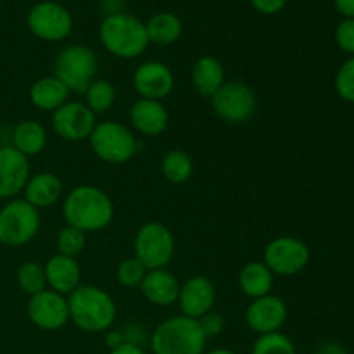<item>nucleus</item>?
I'll list each match as a JSON object with an SVG mask.
<instances>
[{
    "label": "nucleus",
    "instance_id": "obj_3",
    "mask_svg": "<svg viewBox=\"0 0 354 354\" xmlns=\"http://www.w3.org/2000/svg\"><path fill=\"white\" fill-rule=\"evenodd\" d=\"M149 344L152 354H204L207 337L199 322L176 315L162 320L152 330Z\"/></svg>",
    "mask_w": 354,
    "mask_h": 354
},
{
    "label": "nucleus",
    "instance_id": "obj_7",
    "mask_svg": "<svg viewBox=\"0 0 354 354\" xmlns=\"http://www.w3.org/2000/svg\"><path fill=\"white\" fill-rule=\"evenodd\" d=\"M175 235L159 221L144 223L135 234L133 256L147 270L168 268L175 258Z\"/></svg>",
    "mask_w": 354,
    "mask_h": 354
},
{
    "label": "nucleus",
    "instance_id": "obj_30",
    "mask_svg": "<svg viewBox=\"0 0 354 354\" xmlns=\"http://www.w3.org/2000/svg\"><path fill=\"white\" fill-rule=\"evenodd\" d=\"M55 248H57V254L78 258L86 248V234L71 225H66L55 237Z\"/></svg>",
    "mask_w": 354,
    "mask_h": 354
},
{
    "label": "nucleus",
    "instance_id": "obj_29",
    "mask_svg": "<svg viewBox=\"0 0 354 354\" xmlns=\"http://www.w3.org/2000/svg\"><path fill=\"white\" fill-rule=\"evenodd\" d=\"M16 283L19 290L26 296H35L47 289V279H45V268L38 261L21 263L16 272Z\"/></svg>",
    "mask_w": 354,
    "mask_h": 354
},
{
    "label": "nucleus",
    "instance_id": "obj_17",
    "mask_svg": "<svg viewBox=\"0 0 354 354\" xmlns=\"http://www.w3.org/2000/svg\"><path fill=\"white\" fill-rule=\"evenodd\" d=\"M176 303L182 311L180 315L199 320L201 317L213 311L214 303H216V287L207 277L194 275L180 286Z\"/></svg>",
    "mask_w": 354,
    "mask_h": 354
},
{
    "label": "nucleus",
    "instance_id": "obj_32",
    "mask_svg": "<svg viewBox=\"0 0 354 354\" xmlns=\"http://www.w3.org/2000/svg\"><path fill=\"white\" fill-rule=\"evenodd\" d=\"M147 272L149 270L135 256H130L116 266V280L124 289H135L142 286Z\"/></svg>",
    "mask_w": 354,
    "mask_h": 354
},
{
    "label": "nucleus",
    "instance_id": "obj_35",
    "mask_svg": "<svg viewBox=\"0 0 354 354\" xmlns=\"http://www.w3.org/2000/svg\"><path fill=\"white\" fill-rule=\"evenodd\" d=\"M197 322H199L201 328H203L204 335H206L207 339L218 337V335L225 330L223 315L216 313V311H209V313H206L204 317H201Z\"/></svg>",
    "mask_w": 354,
    "mask_h": 354
},
{
    "label": "nucleus",
    "instance_id": "obj_16",
    "mask_svg": "<svg viewBox=\"0 0 354 354\" xmlns=\"http://www.w3.org/2000/svg\"><path fill=\"white\" fill-rule=\"evenodd\" d=\"M30 176V159L10 144L0 145V199H16Z\"/></svg>",
    "mask_w": 354,
    "mask_h": 354
},
{
    "label": "nucleus",
    "instance_id": "obj_18",
    "mask_svg": "<svg viewBox=\"0 0 354 354\" xmlns=\"http://www.w3.org/2000/svg\"><path fill=\"white\" fill-rule=\"evenodd\" d=\"M128 118H130L131 128L144 137H158L165 133L169 124L168 109L161 100H135L131 104Z\"/></svg>",
    "mask_w": 354,
    "mask_h": 354
},
{
    "label": "nucleus",
    "instance_id": "obj_34",
    "mask_svg": "<svg viewBox=\"0 0 354 354\" xmlns=\"http://www.w3.org/2000/svg\"><path fill=\"white\" fill-rule=\"evenodd\" d=\"M335 41L342 52L354 55V17H346L337 24Z\"/></svg>",
    "mask_w": 354,
    "mask_h": 354
},
{
    "label": "nucleus",
    "instance_id": "obj_8",
    "mask_svg": "<svg viewBox=\"0 0 354 354\" xmlns=\"http://www.w3.org/2000/svg\"><path fill=\"white\" fill-rule=\"evenodd\" d=\"M97 75V55L86 45L62 48L54 62V76L64 83L69 93H85Z\"/></svg>",
    "mask_w": 354,
    "mask_h": 354
},
{
    "label": "nucleus",
    "instance_id": "obj_41",
    "mask_svg": "<svg viewBox=\"0 0 354 354\" xmlns=\"http://www.w3.org/2000/svg\"><path fill=\"white\" fill-rule=\"evenodd\" d=\"M0 2H2V0H0Z\"/></svg>",
    "mask_w": 354,
    "mask_h": 354
},
{
    "label": "nucleus",
    "instance_id": "obj_28",
    "mask_svg": "<svg viewBox=\"0 0 354 354\" xmlns=\"http://www.w3.org/2000/svg\"><path fill=\"white\" fill-rule=\"evenodd\" d=\"M85 104L93 114H104L116 102V86L104 78H95L85 90Z\"/></svg>",
    "mask_w": 354,
    "mask_h": 354
},
{
    "label": "nucleus",
    "instance_id": "obj_38",
    "mask_svg": "<svg viewBox=\"0 0 354 354\" xmlns=\"http://www.w3.org/2000/svg\"><path fill=\"white\" fill-rule=\"evenodd\" d=\"M109 354H147L144 351V348L133 342H123V344L116 346V348L111 349Z\"/></svg>",
    "mask_w": 354,
    "mask_h": 354
},
{
    "label": "nucleus",
    "instance_id": "obj_25",
    "mask_svg": "<svg viewBox=\"0 0 354 354\" xmlns=\"http://www.w3.org/2000/svg\"><path fill=\"white\" fill-rule=\"evenodd\" d=\"M10 145L28 159L38 156L47 145V130L37 120H24L14 127Z\"/></svg>",
    "mask_w": 354,
    "mask_h": 354
},
{
    "label": "nucleus",
    "instance_id": "obj_5",
    "mask_svg": "<svg viewBox=\"0 0 354 354\" xmlns=\"http://www.w3.org/2000/svg\"><path fill=\"white\" fill-rule=\"evenodd\" d=\"M40 211L24 199H10L0 206V244L3 248H23L40 232Z\"/></svg>",
    "mask_w": 354,
    "mask_h": 354
},
{
    "label": "nucleus",
    "instance_id": "obj_10",
    "mask_svg": "<svg viewBox=\"0 0 354 354\" xmlns=\"http://www.w3.org/2000/svg\"><path fill=\"white\" fill-rule=\"evenodd\" d=\"M311 258L310 248L301 239L280 235L266 244L263 263L275 277H294L303 272Z\"/></svg>",
    "mask_w": 354,
    "mask_h": 354
},
{
    "label": "nucleus",
    "instance_id": "obj_2",
    "mask_svg": "<svg viewBox=\"0 0 354 354\" xmlns=\"http://www.w3.org/2000/svg\"><path fill=\"white\" fill-rule=\"evenodd\" d=\"M69 322L86 334L111 330L118 308L113 296L102 287L80 286L68 296Z\"/></svg>",
    "mask_w": 354,
    "mask_h": 354
},
{
    "label": "nucleus",
    "instance_id": "obj_6",
    "mask_svg": "<svg viewBox=\"0 0 354 354\" xmlns=\"http://www.w3.org/2000/svg\"><path fill=\"white\" fill-rule=\"evenodd\" d=\"M88 144L93 154L107 165H124L138 149L133 131L113 120L97 123L88 137Z\"/></svg>",
    "mask_w": 354,
    "mask_h": 354
},
{
    "label": "nucleus",
    "instance_id": "obj_11",
    "mask_svg": "<svg viewBox=\"0 0 354 354\" xmlns=\"http://www.w3.org/2000/svg\"><path fill=\"white\" fill-rule=\"evenodd\" d=\"M97 124V116L80 100H68L52 113V128L66 142L88 140Z\"/></svg>",
    "mask_w": 354,
    "mask_h": 354
},
{
    "label": "nucleus",
    "instance_id": "obj_12",
    "mask_svg": "<svg viewBox=\"0 0 354 354\" xmlns=\"http://www.w3.org/2000/svg\"><path fill=\"white\" fill-rule=\"evenodd\" d=\"M26 313L31 324L40 330H61L69 322L68 297L50 289H45L30 297Z\"/></svg>",
    "mask_w": 354,
    "mask_h": 354
},
{
    "label": "nucleus",
    "instance_id": "obj_1",
    "mask_svg": "<svg viewBox=\"0 0 354 354\" xmlns=\"http://www.w3.org/2000/svg\"><path fill=\"white\" fill-rule=\"evenodd\" d=\"M66 225L90 234L100 232L114 220L113 199L95 185H78L69 190L62 203Z\"/></svg>",
    "mask_w": 354,
    "mask_h": 354
},
{
    "label": "nucleus",
    "instance_id": "obj_31",
    "mask_svg": "<svg viewBox=\"0 0 354 354\" xmlns=\"http://www.w3.org/2000/svg\"><path fill=\"white\" fill-rule=\"evenodd\" d=\"M251 354H297V349L292 339L282 332H273V334L258 335L252 344Z\"/></svg>",
    "mask_w": 354,
    "mask_h": 354
},
{
    "label": "nucleus",
    "instance_id": "obj_36",
    "mask_svg": "<svg viewBox=\"0 0 354 354\" xmlns=\"http://www.w3.org/2000/svg\"><path fill=\"white\" fill-rule=\"evenodd\" d=\"M252 6L263 14H277L286 7L287 0H251Z\"/></svg>",
    "mask_w": 354,
    "mask_h": 354
},
{
    "label": "nucleus",
    "instance_id": "obj_15",
    "mask_svg": "<svg viewBox=\"0 0 354 354\" xmlns=\"http://www.w3.org/2000/svg\"><path fill=\"white\" fill-rule=\"evenodd\" d=\"M133 88L140 99L165 100L175 88L171 68L161 61L142 62L133 73Z\"/></svg>",
    "mask_w": 354,
    "mask_h": 354
},
{
    "label": "nucleus",
    "instance_id": "obj_20",
    "mask_svg": "<svg viewBox=\"0 0 354 354\" xmlns=\"http://www.w3.org/2000/svg\"><path fill=\"white\" fill-rule=\"evenodd\" d=\"M180 286L182 283L176 279L175 273L169 272L168 268H161L149 270L138 289L151 304L159 308H169L178 301Z\"/></svg>",
    "mask_w": 354,
    "mask_h": 354
},
{
    "label": "nucleus",
    "instance_id": "obj_26",
    "mask_svg": "<svg viewBox=\"0 0 354 354\" xmlns=\"http://www.w3.org/2000/svg\"><path fill=\"white\" fill-rule=\"evenodd\" d=\"M149 41L156 45H171L182 35V21L171 12H158L145 23Z\"/></svg>",
    "mask_w": 354,
    "mask_h": 354
},
{
    "label": "nucleus",
    "instance_id": "obj_22",
    "mask_svg": "<svg viewBox=\"0 0 354 354\" xmlns=\"http://www.w3.org/2000/svg\"><path fill=\"white\" fill-rule=\"evenodd\" d=\"M190 78H192V85L196 92L199 95L206 97V99H211L227 82L223 64L214 55H203V57L197 59Z\"/></svg>",
    "mask_w": 354,
    "mask_h": 354
},
{
    "label": "nucleus",
    "instance_id": "obj_21",
    "mask_svg": "<svg viewBox=\"0 0 354 354\" xmlns=\"http://www.w3.org/2000/svg\"><path fill=\"white\" fill-rule=\"evenodd\" d=\"M23 194V199L30 203L35 209L40 211L57 204L64 196V187L57 175L50 171H41L28 178Z\"/></svg>",
    "mask_w": 354,
    "mask_h": 354
},
{
    "label": "nucleus",
    "instance_id": "obj_14",
    "mask_svg": "<svg viewBox=\"0 0 354 354\" xmlns=\"http://www.w3.org/2000/svg\"><path fill=\"white\" fill-rule=\"evenodd\" d=\"M287 317L289 310L286 301L275 294L252 299L245 310V324L258 335L280 332V328L286 325Z\"/></svg>",
    "mask_w": 354,
    "mask_h": 354
},
{
    "label": "nucleus",
    "instance_id": "obj_33",
    "mask_svg": "<svg viewBox=\"0 0 354 354\" xmlns=\"http://www.w3.org/2000/svg\"><path fill=\"white\" fill-rule=\"evenodd\" d=\"M334 86L337 95L346 102L354 104V55L344 61L335 73Z\"/></svg>",
    "mask_w": 354,
    "mask_h": 354
},
{
    "label": "nucleus",
    "instance_id": "obj_40",
    "mask_svg": "<svg viewBox=\"0 0 354 354\" xmlns=\"http://www.w3.org/2000/svg\"><path fill=\"white\" fill-rule=\"evenodd\" d=\"M204 354H235V353L232 351V349H227V348H216V349H213V351H207Z\"/></svg>",
    "mask_w": 354,
    "mask_h": 354
},
{
    "label": "nucleus",
    "instance_id": "obj_27",
    "mask_svg": "<svg viewBox=\"0 0 354 354\" xmlns=\"http://www.w3.org/2000/svg\"><path fill=\"white\" fill-rule=\"evenodd\" d=\"M161 173L169 183L182 185L194 175V161L182 149H173L165 154L161 161Z\"/></svg>",
    "mask_w": 354,
    "mask_h": 354
},
{
    "label": "nucleus",
    "instance_id": "obj_37",
    "mask_svg": "<svg viewBox=\"0 0 354 354\" xmlns=\"http://www.w3.org/2000/svg\"><path fill=\"white\" fill-rule=\"evenodd\" d=\"M315 354H349L348 349L337 341H325L317 348Z\"/></svg>",
    "mask_w": 354,
    "mask_h": 354
},
{
    "label": "nucleus",
    "instance_id": "obj_13",
    "mask_svg": "<svg viewBox=\"0 0 354 354\" xmlns=\"http://www.w3.org/2000/svg\"><path fill=\"white\" fill-rule=\"evenodd\" d=\"M28 28L35 37L47 41H61L73 30L71 14L55 2H40L28 14Z\"/></svg>",
    "mask_w": 354,
    "mask_h": 354
},
{
    "label": "nucleus",
    "instance_id": "obj_39",
    "mask_svg": "<svg viewBox=\"0 0 354 354\" xmlns=\"http://www.w3.org/2000/svg\"><path fill=\"white\" fill-rule=\"evenodd\" d=\"M339 12L346 17H354V0H334Z\"/></svg>",
    "mask_w": 354,
    "mask_h": 354
},
{
    "label": "nucleus",
    "instance_id": "obj_4",
    "mask_svg": "<svg viewBox=\"0 0 354 354\" xmlns=\"http://www.w3.org/2000/svg\"><path fill=\"white\" fill-rule=\"evenodd\" d=\"M99 37L104 48L120 59L140 57L149 45L145 23L124 12L106 16L100 24Z\"/></svg>",
    "mask_w": 354,
    "mask_h": 354
},
{
    "label": "nucleus",
    "instance_id": "obj_19",
    "mask_svg": "<svg viewBox=\"0 0 354 354\" xmlns=\"http://www.w3.org/2000/svg\"><path fill=\"white\" fill-rule=\"evenodd\" d=\"M47 289L68 297L75 289L82 286V266L78 259L69 256L54 254L44 265Z\"/></svg>",
    "mask_w": 354,
    "mask_h": 354
},
{
    "label": "nucleus",
    "instance_id": "obj_23",
    "mask_svg": "<svg viewBox=\"0 0 354 354\" xmlns=\"http://www.w3.org/2000/svg\"><path fill=\"white\" fill-rule=\"evenodd\" d=\"M30 100L38 111L54 113L69 100V90L54 75L41 76L31 85Z\"/></svg>",
    "mask_w": 354,
    "mask_h": 354
},
{
    "label": "nucleus",
    "instance_id": "obj_9",
    "mask_svg": "<svg viewBox=\"0 0 354 354\" xmlns=\"http://www.w3.org/2000/svg\"><path fill=\"white\" fill-rule=\"evenodd\" d=\"M209 100L214 114L234 124L249 121L258 109V95L244 82H225Z\"/></svg>",
    "mask_w": 354,
    "mask_h": 354
},
{
    "label": "nucleus",
    "instance_id": "obj_24",
    "mask_svg": "<svg viewBox=\"0 0 354 354\" xmlns=\"http://www.w3.org/2000/svg\"><path fill=\"white\" fill-rule=\"evenodd\" d=\"M273 283L275 275L263 261L245 263L239 272V289L251 301L272 294Z\"/></svg>",
    "mask_w": 354,
    "mask_h": 354
}]
</instances>
